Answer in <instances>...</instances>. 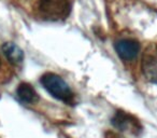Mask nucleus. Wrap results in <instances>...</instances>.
<instances>
[{"label":"nucleus","instance_id":"1","mask_svg":"<svg viewBox=\"0 0 157 138\" xmlns=\"http://www.w3.org/2000/svg\"><path fill=\"white\" fill-rule=\"evenodd\" d=\"M72 7V0H39L38 14L46 21H59L68 18Z\"/></svg>","mask_w":157,"mask_h":138},{"label":"nucleus","instance_id":"2","mask_svg":"<svg viewBox=\"0 0 157 138\" xmlns=\"http://www.w3.org/2000/svg\"><path fill=\"white\" fill-rule=\"evenodd\" d=\"M41 83L46 91L55 98L70 103L73 98V93L67 83L55 73H45L42 76Z\"/></svg>","mask_w":157,"mask_h":138},{"label":"nucleus","instance_id":"3","mask_svg":"<svg viewBox=\"0 0 157 138\" xmlns=\"http://www.w3.org/2000/svg\"><path fill=\"white\" fill-rule=\"evenodd\" d=\"M141 68L148 81L157 83V43H152L142 55Z\"/></svg>","mask_w":157,"mask_h":138},{"label":"nucleus","instance_id":"4","mask_svg":"<svg viewBox=\"0 0 157 138\" xmlns=\"http://www.w3.org/2000/svg\"><path fill=\"white\" fill-rule=\"evenodd\" d=\"M115 51L123 61H130L138 56L140 52V45L135 40L122 39L116 41Z\"/></svg>","mask_w":157,"mask_h":138},{"label":"nucleus","instance_id":"5","mask_svg":"<svg viewBox=\"0 0 157 138\" xmlns=\"http://www.w3.org/2000/svg\"><path fill=\"white\" fill-rule=\"evenodd\" d=\"M113 124L122 131H127L135 134L139 133L140 129H141L138 121L135 120L129 114L124 113V112H117L116 113V116L113 119Z\"/></svg>","mask_w":157,"mask_h":138},{"label":"nucleus","instance_id":"6","mask_svg":"<svg viewBox=\"0 0 157 138\" xmlns=\"http://www.w3.org/2000/svg\"><path fill=\"white\" fill-rule=\"evenodd\" d=\"M2 51L5 53L6 57L11 64L17 65L21 64L24 59V53L23 51L18 48L16 44L12 43V42H7L2 45Z\"/></svg>","mask_w":157,"mask_h":138},{"label":"nucleus","instance_id":"7","mask_svg":"<svg viewBox=\"0 0 157 138\" xmlns=\"http://www.w3.org/2000/svg\"><path fill=\"white\" fill-rule=\"evenodd\" d=\"M17 96L22 101L27 104H33L38 101V94L35 89L27 83H22L17 88Z\"/></svg>","mask_w":157,"mask_h":138},{"label":"nucleus","instance_id":"8","mask_svg":"<svg viewBox=\"0 0 157 138\" xmlns=\"http://www.w3.org/2000/svg\"><path fill=\"white\" fill-rule=\"evenodd\" d=\"M108 138H122V137H120V136L116 135V134L111 133V134H109V136H108Z\"/></svg>","mask_w":157,"mask_h":138}]
</instances>
